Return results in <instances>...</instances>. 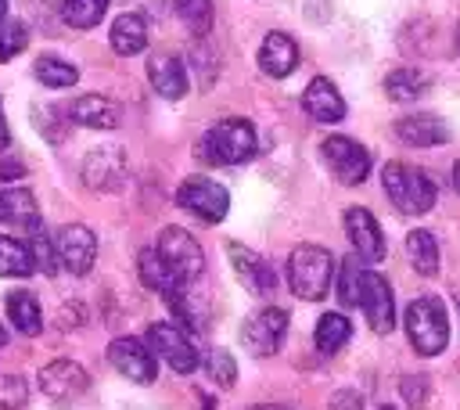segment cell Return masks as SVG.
Returning a JSON list of instances; mask_svg holds the SVG:
<instances>
[{"instance_id": "1", "label": "cell", "mask_w": 460, "mask_h": 410, "mask_svg": "<svg viewBox=\"0 0 460 410\" xmlns=\"http://www.w3.org/2000/svg\"><path fill=\"white\" fill-rule=\"evenodd\" d=\"M381 183H385L392 205H395L402 216H424V212L438 201L435 180H431L420 165H410V162H399V158H392V162L381 169Z\"/></svg>"}, {"instance_id": "2", "label": "cell", "mask_w": 460, "mask_h": 410, "mask_svg": "<svg viewBox=\"0 0 460 410\" xmlns=\"http://www.w3.org/2000/svg\"><path fill=\"white\" fill-rule=\"evenodd\" d=\"M255 126L248 119H219L198 144V155L212 165H237V162H248L255 155Z\"/></svg>"}, {"instance_id": "3", "label": "cell", "mask_w": 460, "mask_h": 410, "mask_svg": "<svg viewBox=\"0 0 460 410\" xmlns=\"http://www.w3.org/2000/svg\"><path fill=\"white\" fill-rule=\"evenodd\" d=\"M402 324H406L410 345L420 356H438L446 349V342H449V316H446L442 299H435V295L413 299L406 306V313H402Z\"/></svg>"}, {"instance_id": "4", "label": "cell", "mask_w": 460, "mask_h": 410, "mask_svg": "<svg viewBox=\"0 0 460 410\" xmlns=\"http://www.w3.org/2000/svg\"><path fill=\"white\" fill-rule=\"evenodd\" d=\"M334 277V259L327 248L320 245H298L288 255V288L302 299V302H320L331 288Z\"/></svg>"}, {"instance_id": "5", "label": "cell", "mask_w": 460, "mask_h": 410, "mask_svg": "<svg viewBox=\"0 0 460 410\" xmlns=\"http://www.w3.org/2000/svg\"><path fill=\"white\" fill-rule=\"evenodd\" d=\"M155 252L162 255V263L169 266V273L176 277L180 288H190L201 270H205V255H201V245L183 230V227H165L158 234V245Z\"/></svg>"}, {"instance_id": "6", "label": "cell", "mask_w": 460, "mask_h": 410, "mask_svg": "<svg viewBox=\"0 0 460 410\" xmlns=\"http://www.w3.org/2000/svg\"><path fill=\"white\" fill-rule=\"evenodd\" d=\"M176 205L201 223H223V216L230 209V194L212 176H187L176 187Z\"/></svg>"}, {"instance_id": "7", "label": "cell", "mask_w": 460, "mask_h": 410, "mask_svg": "<svg viewBox=\"0 0 460 410\" xmlns=\"http://www.w3.org/2000/svg\"><path fill=\"white\" fill-rule=\"evenodd\" d=\"M320 158L327 162V169L341 180V183H349V187H356V183H363L367 176H370V151L359 144V140H352V137H323V144H320Z\"/></svg>"}, {"instance_id": "8", "label": "cell", "mask_w": 460, "mask_h": 410, "mask_svg": "<svg viewBox=\"0 0 460 410\" xmlns=\"http://www.w3.org/2000/svg\"><path fill=\"white\" fill-rule=\"evenodd\" d=\"M144 342H147L151 352H155L158 360H165L176 374H190V370H198V360H201V356H198V349H194V342L187 338L183 327L158 320V324L147 327V338H144Z\"/></svg>"}, {"instance_id": "9", "label": "cell", "mask_w": 460, "mask_h": 410, "mask_svg": "<svg viewBox=\"0 0 460 410\" xmlns=\"http://www.w3.org/2000/svg\"><path fill=\"white\" fill-rule=\"evenodd\" d=\"M288 334V313L280 306H262L241 324V342L252 356H273Z\"/></svg>"}, {"instance_id": "10", "label": "cell", "mask_w": 460, "mask_h": 410, "mask_svg": "<svg viewBox=\"0 0 460 410\" xmlns=\"http://www.w3.org/2000/svg\"><path fill=\"white\" fill-rule=\"evenodd\" d=\"M108 360H111V367H115L122 378H129V381H137V385H151V381L158 378V356H155L151 345L140 342V338H129V334L115 338V342L108 345Z\"/></svg>"}, {"instance_id": "11", "label": "cell", "mask_w": 460, "mask_h": 410, "mask_svg": "<svg viewBox=\"0 0 460 410\" xmlns=\"http://www.w3.org/2000/svg\"><path fill=\"white\" fill-rule=\"evenodd\" d=\"M359 309L367 313V324L377 334H392L395 331V299H392V288L374 270H363V277H359Z\"/></svg>"}, {"instance_id": "12", "label": "cell", "mask_w": 460, "mask_h": 410, "mask_svg": "<svg viewBox=\"0 0 460 410\" xmlns=\"http://www.w3.org/2000/svg\"><path fill=\"white\" fill-rule=\"evenodd\" d=\"M54 248H58V263H61L68 273L83 277V273L93 270V259H97V234H93L90 227H83V223H68V227L58 230Z\"/></svg>"}, {"instance_id": "13", "label": "cell", "mask_w": 460, "mask_h": 410, "mask_svg": "<svg viewBox=\"0 0 460 410\" xmlns=\"http://www.w3.org/2000/svg\"><path fill=\"white\" fill-rule=\"evenodd\" d=\"M226 255H230V266H234L237 281H241L252 295L270 299V295L277 291V273L270 270V263H266L262 255H255V252L244 248L241 241H230V245H226Z\"/></svg>"}, {"instance_id": "14", "label": "cell", "mask_w": 460, "mask_h": 410, "mask_svg": "<svg viewBox=\"0 0 460 410\" xmlns=\"http://www.w3.org/2000/svg\"><path fill=\"white\" fill-rule=\"evenodd\" d=\"M345 230H349V241H352V248H356V255L363 263H381L385 259L388 241H385L381 223L374 219V212H367L359 205L345 209Z\"/></svg>"}, {"instance_id": "15", "label": "cell", "mask_w": 460, "mask_h": 410, "mask_svg": "<svg viewBox=\"0 0 460 410\" xmlns=\"http://www.w3.org/2000/svg\"><path fill=\"white\" fill-rule=\"evenodd\" d=\"M68 122L75 126H86V129H115L122 122V108L119 101L104 97V94H83L75 97L68 108H65Z\"/></svg>"}, {"instance_id": "16", "label": "cell", "mask_w": 460, "mask_h": 410, "mask_svg": "<svg viewBox=\"0 0 460 410\" xmlns=\"http://www.w3.org/2000/svg\"><path fill=\"white\" fill-rule=\"evenodd\" d=\"M395 137L410 147H438L449 140V122L431 115V111H410L402 119H395Z\"/></svg>"}, {"instance_id": "17", "label": "cell", "mask_w": 460, "mask_h": 410, "mask_svg": "<svg viewBox=\"0 0 460 410\" xmlns=\"http://www.w3.org/2000/svg\"><path fill=\"white\" fill-rule=\"evenodd\" d=\"M36 381H40L43 396H50V399H72V396L86 392V385H90L86 370L75 360H50L47 367H40Z\"/></svg>"}, {"instance_id": "18", "label": "cell", "mask_w": 460, "mask_h": 410, "mask_svg": "<svg viewBox=\"0 0 460 410\" xmlns=\"http://www.w3.org/2000/svg\"><path fill=\"white\" fill-rule=\"evenodd\" d=\"M147 79H151L155 94L165 97V101H180L187 94V86H190L187 65L176 54H151L147 58Z\"/></svg>"}, {"instance_id": "19", "label": "cell", "mask_w": 460, "mask_h": 410, "mask_svg": "<svg viewBox=\"0 0 460 410\" xmlns=\"http://www.w3.org/2000/svg\"><path fill=\"white\" fill-rule=\"evenodd\" d=\"M302 108L316 119V122H341L345 119V97L334 86V79L316 76L309 79V86L302 90Z\"/></svg>"}, {"instance_id": "20", "label": "cell", "mask_w": 460, "mask_h": 410, "mask_svg": "<svg viewBox=\"0 0 460 410\" xmlns=\"http://www.w3.org/2000/svg\"><path fill=\"white\" fill-rule=\"evenodd\" d=\"M298 43L288 36V32H280V29H273V32H266V40H262V47H259V68L266 72V76H273V79H284V76H291L295 68H298Z\"/></svg>"}, {"instance_id": "21", "label": "cell", "mask_w": 460, "mask_h": 410, "mask_svg": "<svg viewBox=\"0 0 460 410\" xmlns=\"http://www.w3.org/2000/svg\"><path fill=\"white\" fill-rule=\"evenodd\" d=\"M122 151L115 147H97L83 158V183L93 191H111L122 183Z\"/></svg>"}, {"instance_id": "22", "label": "cell", "mask_w": 460, "mask_h": 410, "mask_svg": "<svg viewBox=\"0 0 460 410\" xmlns=\"http://www.w3.org/2000/svg\"><path fill=\"white\" fill-rule=\"evenodd\" d=\"M108 43L115 54L129 58V54H140L147 47V22L140 14H119L108 29Z\"/></svg>"}, {"instance_id": "23", "label": "cell", "mask_w": 460, "mask_h": 410, "mask_svg": "<svg viewBox=\"0 0 460 410\" xmlns=\"http://www.w3.org/2000/svg\"><path fill=\"white\" fill-rule=\"evenodd\" d=\"M0 223H22L29 230H40V209H36L32 191L25 187L0 191Z\"/></svg>"}, {"instance_id": "24", "label": "cell", "mask_w": 460, "mask_h": 410, "mask_svg": "<svg viewBox=\"0 0 460 410\" xmlns=\"http://www.w3.org/2000/svg\"><path fill=\"white\" fill-rule=\"evenodd\" d=\"M406 259L420 277L438 273V241L431 237V230H410L406 234Z\"/></svg>"}, {"instance_id": "25", "label": "cell", "mask_w": 460, "mask_h": 410, "mask_svg": "<svg viewBox=\"0 0 460 410\" xmlns=\"http://www.w3.org/2000/svg\"><path fill=\"white\" fill-rule=\"evenodd\" d=\"M137 273H140V281H144L151 291H158V295L187 291V288H180V284H176V277L169 273V266L162 263V255H158L155 248H144V252L137 255Z\"/></svg>"}, {"instance_id": "26", "label": "cell", "mask_w": 460, "mask_h": 410, "mask_svg": "<svg viewBox=\"0 0 460 410\" xmlns=\"http://www.w3.org/2000/svg\"><path fill=\"white\" fill-rule=\"evenodd\" d=\"M4 302H7V320L14 324V331H22V334H40L43 313H40V302H36L32 291H11Z\"/></svg>"}, {"instance_id": "27", "label": "cell", "mask_w": 460, "mask_h": 410, "mask_svg": "<svg viewBox=\"0 0 460 410\" xmlns=\"http://www.w3.org/2000/svg\"><path fill=\"white\" fill-rule=\"evenodd\" d=\"M32 76H36L43 86H50V90H68V86L79 83V68H75L72 61L58 58V54H40L36 65H32Z\"/></svg>"}, {"instance_id": "28", "label": "cell", "mask_w": 460, "mask_h": 410, "mask_svg": "<svg viewBox=\"0 0 460 410\" xmlns=\"http://www.w3.org/2000/svg\"><path fill=\"white\" fill-rule=\"evenodd\" d=\"M313 338H316V349H320L323 356H334V352L345 349V342L352 338V324H349L345 313H323V316L316 320Z\"/></svg>"}, {"instance_id": "29", "label": "cell", "mask_w": 460, "mask_h": 410, "mask_svg": "<svg viewBox=\"0 0 460 410\" xmlns=\"http://www.w3.org/2000/svg\"><path fill=\"white\" fill-rule=\"evenodd\" d=\"M36 270V259L25 241L0 234V277H29Z\"/></svg>"}, {"instance_id": "30", "label": "cell", "mask_w": 460, "mask_h": 410, "mask_svg": "<svg viewBox=\"0 0 460 410\" xmlns=\"http://www.w3.org/2000/svg\"><path fill=\"white\" fill-rule=\"evenodd\" d=\"M385 94H388V101H395V104H410V101H417V97L424 94V76H420L417 68H410V65L392 68V72L385 76Z\"/></svg>"}, {"instance_id": "31", "label": "cell", "mask_w": 460, "mask_h": 410, "mask_svg": "<svg viewBox=\"0 0 460 410\" xmlns=\"http://www.w3.org/2000/svg\"><path fill=\"white\" fill-rule=\"evenodd\" d=\"M108 11V0H65L61 4V18L72 29H93Z\"/></svg>"}, {"instance_id": "32", "label": "cell", "mask_w": 460, "mask_h": 410, "mask_svg": "<svg viewBox=\"0 0 460 410\" xmlns=\"http://www.w3.org/2000/svg\"><path fill=\"white\" fill-rule=\"evenodd\" d=\"M172 7L190 32L205 36L212 29V0H172Z\"/></svg>"}, {"instance_id": "33", "label": "cell", "mask_w": 460, "mask_h": 410, "mask_svg": "<svg viewBox=\"0 0 460 410\" xmlns=\"http://www.w3.org/2000/svg\"><path fill=\"white\" fill-rule=\"evenodd\" d=\"M25 47H29V29H25V22H18V18L0 22V61H11V58L22 54Z\"/></svg>"}, {"instance_id": "34", "label": "cell", "mask_w": 460, "mask_h": 410, "mask_svg": "<svg viewBox=\"0 0 460 410\" xmlns=\"http://www.w3.org/2000/svg\"><path fill=\"white\" fill-rule=\"evenodd\" d=\"M29 403V385L22 374H0V410H22Z\"/></svg>"}, {"instance_id": "35", "label": "cell", "mask_w": 460, "mask_h": 410, "mask_svg": "<svg viewBox=\"0 0 460 410\" xmlns=\"http://www.w3.org/2000/svg\"><path fill=\"white\" fill-rule=\"evenodd\" d=\"M359 277H363V270L352 259H345L341 270H338V299H341L345 309L349 306H359Z\"/></svg>"}, {"instance_id": "36", "label": "cell", "mask_w": 460, "mask_h": 410, "mask_svg": "<svg viewBox=\"0 0 460 410\" xmlns=\"http://www.w3.org/2000/svg\"><path fill=\"white\" fill-rule=\"evenodd\" d=\"M205 367H208L212 381L223 385V388H230V385L237 381V363H234V356H230L226 349H212L208 360H205Z\"/></svg>"}, {"instance_id": "37", "label": "cell", "mask_w": 460, "mask_h": 410, "mask_svg": "<svg viewBox=\"0 0 460 410\" xmlns=\"http://www.w3.org/2000/svg\"><path fill=\"white\" fill-rule=\"evenodd\" d=\"M29 252H32V259H36V270H43V273H58V248L50 245V237L47 234H40V230H32V241H29Z\"/></svg>"}, {"instance_id": "38", "label": "cell", "mask_w": 460, "mask_h": 410, "mask_svg": "<svg viewBox=\"0 0 460 410\" xmlns=\"http://www.w3.org/2000/svg\"><path fill=\"white\" fill-rule=\"evenodd\" d=\"M327 406H331V410H363V396H359L356 388H338Z\"/></svg>"}, {"instance_id": "39", "label": "cell", "mask_w": 460, "mask_h": 410, "mask_svg": "<svg viewBox=\"0 0 460 410\" xmlns=\"http://www.w3.org/2000/svg\"><path fill=\"white\" fill-rule=\"evenodd\" d=\"M399 388L410 396V406H420V399H424V378H402Z\"/></svg>"}, {"instance_id": "40", "label": "cell", "mask_w": 460, "mask_h": 410, "mask_svg": "<svg viewBox=\"0 0 460 410\" xmlns=\"http://www.w3.org/2000/svg\"><path fill=\"white\" fill-rule=\"evenodd\" d=\"M25 176V165L18 158H0V180L11 183V180H22Z\"/></svg>"}, {"instance_id": "41", "label": "cell", "mask_w": 460, "mask_h": 410, "mask_svg": "<svg viewBox=\"0 0 460 410\" xmlns=\"http://www.w3.org/2000/svg\"><path fill=\"white\" fill-rule=\"evenodd\" d=\"M11 144V133H7V122H4V115H0V151Z\"/></svg>"}, {"instance_id": "42", "label": "cell", "mask_w": 460, "mask_h": 410, "mask_svg": "<svg viewBox=\"0 0 460 410\" xmlns=\"http://www.w3.org/2000/svg\"><path fill=\"white\" fill-rule=\"evenodd\" d=\"M252 410H291V406H280V403H259V406H252Z\"/></svg>"}, {"instance_id": "43", "label": "cell", "mask_w": 460, "mask_h": 410, "mask_svg": "<svg viewBox=\"0 0 460 410\" xmlns=\"http://www.w3.org/2000/svg\"><path fill=\"white\" fill-rule=\"evenodd\" d=\"M453 187H456V194H460V158H456V165H453Z\"/></svg>"}, {"instance_id": "44", "label": "cell", "mask_w": 460, "mask_h": 410, "mask_svg": "<svg viewBox=\"0 0 460 410\" xmlns=\"http://www.w3.org/2000/svg\"><path fill=\"white\" fill-rule=\"evenodd\" d=\"M0 22H7V0H0Z\"/></svg>"}, {"instance_id": "45", "label": "cell", "mask_w": 460, "mask_h": 410, "mask_svg": "<svg viewBox=\"0 0 460 410\" xmlns=\"http://www.w3.org/2000/svg\"><path fill=\"white\" fill-rule=\"evenodd\" d=\"M7 345V331H4V324H0V349Z\"/></svg>"}, {"instance_id": "46", "label": "cell", "mask_w": 460, "mask_h": 410, "mask_svg": "<svg viewBox=\"0 0 460 410\" xmlns=\"http://www.w3.org/2000/svg\"><path fill=\"white\" fill-rule=\"evenodd\" d=\"M453 43H456V54H460V25H456V36H453Z\"/></svg>"}, {"instance_id": "47", "label": "cell", "mask_w": 460, "mask_h": 410, "mask_svg": "<svg viewBox=\"0 0 460 410\" xmlns=\"http://www.w3.org/2000/svg\"><path fill=\"white\" fill-rule=\"evenodd\" d=\"M377 410H392V406H377Z\"/></svg>"}, {"instance_id": "48", "label": "cell", "mask_w": 460, "mask_h": 410, "mask_svg": "<svg viewBox=\"0 0 460 410\" xmlns=\"http://www.w3.org/2000/svg\"><path fill=\"white\" fill-rule=\"evenodd\" d=\"M0 115H4V111H0Z\"/></svg>"}]
</instances>
